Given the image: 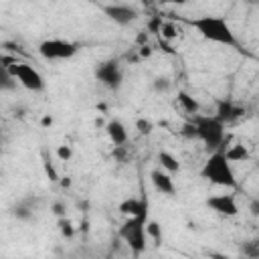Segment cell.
Segmentation results:
<instances>
[{"label":"cell","instance_id":"obj_21","mask_svg":"<svg viewBox=\"0 0 259 259\" xmlns=\"http://www.w3.org/2000/svg\"><path fill=\"white\" fill-rule=\"evenodd\" d=\"M170 79L168 77H156L154 81H152V89L156 91V93H166V91H170Z\"/></svg>","mask_w":259,"mask_h":259},{"label":"cell","instance_id":"obj_14","mask_svg":"<svg viewBox=\"0 0 259 259\" xmlns=\"http://www.w3.org/2000/svg\"><path fill=\"white\" fill-rule=\"evenodd\" d=\"M176 105H178L184 113H188L190 117L196 115V113H200V103H198V99H196L194 95H190L188 91H184V89H180V91L176 93Z\"/></svg>","mask_w":259,"mask_h":259},{"label":"cell","instance_id":"obj_25","mask_svg":"<svg viewBox=\"0 0 259 259\" xmlns=\"http://www.w3.org/2000/svg\"><path fill=\"white\" fill-rule=\"evenodd\" d=\"M45 172H47V176H49V180H57V178H59V174H57V170L53 168V164H51V160H45Z\"/></svg>","mask_w":259,"mask_h":259},{"label":"cell","instance_id":"obj_6","mask_svg":"<svg viewBox=\"0 0 259 259\" xmlns=\"http://www.w3.org/2000/svg\"><path fill=\"white\" fill-rule=\"evenodd\" d=\"M79 53V45L67 38H45L38 42V55L45 61H69Z\"/></svg>","mask_w":259,"mask_h":259},{"label":"cell","instance_id":"obj_4","mask_svg":"<svg viewBox=\"0 0 259 259\" xmlns=\"http://www.w3.org/2000/svg\"><path fill=\"white\" fill-rule=\"evenodd\" d=\"M2 67H6V69L12 73V77L18 81L20 87H24V89H28V91H32V93L45 91V87H47L45 77H42V73H40L36 67H32L30 63L18 61L16 57H10V59L4 57V59H2Z\"/></svg>","mask_w":259,"mask_h":259},{"label":"cell","instance_id":"obj_23","mask_svg":"<svg viewBox=\"0 0 259 259\" xmlns=\"http://www.w3.org/2000/svg\"><path fill=\"white\" fill-rule=\"evenodd\" d=\"M57 158H59L61 162H69V160L73 158V148H71V146H67V144L57 146Z\"/></svg>","mask_w":259,"mask_h":259},{"label":"cell","instance_id":"obj_24","mask_svg":"<svg viewBox=\"0 0 259 259\" xmlns=\"http://www.w3.org/2000/svg\"><path fill=\"white\" fill-rule=\"evenodd\" d=\"M160 32H162V36H164V38H170V40H172V38H176V30H174V26H172V24H164V22H162Z\"/></svg>","mask_w":259,"mask_h":259},{"label":"cell","instance_id":"obj_13","mask_svg":"<svg viewBox=\"0 0 259 259\" xmlns=\"http://www.w3.org/2000/svg\"><path fill=\"white\" fill-rule=\"evenodd\" d=\"M105 134L113 146H125L127 144V127L119 119H109L105 125Z\"/></svg>","mask_w":259,"mask_h":259},{"label":"cell","instance_id":"obj_29","mask_svg":"<svg viewBox=\"0 0 259 259\" xmlns=\"http://www.w3.org/2000/svg\"><path fill=\"white\" fill-rule=\"evenodd\" d=\"M243 2H245L247 6H253V8H255V6H259V0H243Z\"/></svg>","mask_w":259,"mask_h":259},{"label":"cell","instance_id":"obj_8","mask_svg":"<svg viewBox=\"0 0 259 259\" xmlns=\"http://www.w3.org/2000/svg\"><path fill=\"white\" fill-rule=\"evenodd\" d=\"M101 12L117 26H130L132 22L138 20V10L130 4H123V2H109V4H103L101 6Z\"/></svg>","mask_w":259,"mask_h":259},{"label":"cell","instance_id":"obj_30","mask_svg":"<svg viewBox=\"0 0 259 259\" xmlns=\"http://www.w3.org/2000/svg\"><path fill=\"white\" fill-rule=\"evenodd\" d=\"M140 2H142V4H150V0H140Z\"/></svg>","mask_w":259,"mask_h":259},{"label":"cell","instance_id":"obj_7","mask_svg":"<svg viewBox=\"0 0 259 259\" xmlns=\"http://www.w3.org/2000/svg\"><path fill=\"white\" fill-rule=\"evenodd\" d=\"M93 75H95V81L109 91H117L123 85V67L117 59L99 61L93 69Z\"/></svg>","mask_w":259,"mask_h":259},{"label":"cell","instance_id":"obj_27","mask_svg":"<svg viewBox=\"0 0 259 259\" xmlns=\"http://www.w3.org/2000/svg\"><path fill=\"white\" fill-rule=\"evenodd\" d=\"M251 214L253 217H259V200H253L251 202Z\"/></svg>","mask_w":259,"mask_h":259},{"label":"cell","instance_id":"obj_16","mask_svg":"<svg viewBox=\"0 0 259 259\" xmlns=\"http://www.w3.org/2000/svg\"><path fill=\"white\" fill-rule=\"evenodd\" d=\"M12 217L18 221H32L34 219V204L30 198H24L12 206Z\"/></svg>","mask_w":259,"mask_h":259},{"label":"cell","instance_id":"obj_19","mask_svg":"<svg viewBox=\"0 0 259 259\" xmlns=\"http://www.w3.org/2000/svg\"><path fill=\"white\" fill-rule=\"evenodd\" d=\"M146 233H148V239H152L156 245H160L162 243V227H160V223L158 221H152V219H148V223H146Z\"/></svg>","mask_w":259,"mask_h":259},{"label":"cell","instance_id":"obj_22","mask_svg":"<svg viewBox=\"0 0 259 259\" xmlns=\"http://www.w3.org/2000/svg\"><path fill=\"white\" fill-rule=\"evenodd\" d=\"M59 231H61V235L63 237H73V233H75V229H73V223L69 221V219H65V217H61L59 219Z\"/></svg>","mask_w":259,"mask_h":259},{"label":"cell","instance_id":"obj_31","mask_svg":"<svg viewBox=\"0 0 259 259\" xmlns=\"http://www.w3.org/2000/svg\"><path fill=\"white\" fill-rule=\"evenodd\" d=\"M257 115H259V113H257Z\"/></svg>","mask_w":259,"mask_h":259},{"label":"cell","instance_id":"obj_26","mask_svg":"<svg viewBox=\"0 0 259 259\" xmlns=\"http://www.w3.org/2000/svg\"><path fill=\"white\" fill-rule=\"evenodd\" d=\"M53 212L61 219V217H65V206H63L61 202H55V204H53Z\"/></svg>","mask_w":259,"mask_h":259},{"label":"cell","instance_id":"obj_3","mask_svg":"<svg viewBox=\"0 0 259 259\" xmlns=\"http://www.w3.org/2000/svg\"><path fill=\"white\" fill-rule=\"evenodd\" d=\"M190 123L194 125V134L196 138L206 146L208 152H214L219 148L225 146V123L217 117V115H202L196 113L190 117Z\"/></svg>","mask_w":259,"mask_h":259},{"label":"cell","instance_id":"obj_1","mask_svg":"<svg viewBox=\"0 0 259 259\" xmlns=\"http://www.w3.org/2000/svg\"><path fill=\"white\" fill-rule=\"evenodd\" d=\"M188 24L208 42H214V45H223V47H231V49H237L239 47V40L229 24V20L225 16H219V14H200L196 18H190Z\"/></svg>","mask_w":259,"mask_h":259},{"label":"cell","instance_id":"obj_18","mask_svg":"<svg viewBox=\"0 0 259 259\" xmlns=\"http://www.w3.org/2000/svg\"><path fill=\"white\" fill-rule=\"evenodd\" d=\"M16 85H18V81L12 77V73L6 67H2L0 69V89L2 91H16Z\"/></svg>","mask_w":259,"mask_h":259},{"label":"cell","instance_id":"obj_9","mask_svg":"<svg viewBox=\"0 0 259 259\" xmlns=\"http://www.w3.org/2000/svg\"><path fill=\"white\" fill-rule=\"evenodd\" d=\"M204 204H206V208H208V210H212L214 214L225 217V219H233V217H237V214H239L237 198H235L233 194H227V192L208 196V198L204 200Z\"/></svg>","mask_w":259,"mask_h":259},{"label":"cell","instance_id":"obj_2","mask_svg":"<svg viewBox=\"0 0 259 259\" xmlns=\"http://www.w3.org/2000/svg\"><path fill=\"white\" fill-rule=\"evenodd\" d=\"M200 178L208 180L210 184L225 186V188H237V176L233 170V162L227 158V146L210 152V156L204 160L200 168Z\"/></svg>","mask_w":259,"mask_h":259},{"label":"cell","instance_id":"obj_28","mask_svg":"<svg viewBox=\"0 0 259 259\" xmlns=\"http://www.w3.org/2000/svg\"><path fill=\"white\" fill-rule=\"evenodd\" d=\"M166 2H170V4H174V6H184V4H188L190 0H166Z\"/></svg>","mask_w":259,"mask_h":259},{"label":"cell","instance_id":"obj_10","mask_svg":"<svg viewBox=\"0 0 259 259\" xmlns=\"http://www.w3.org/2000/svg\"><path fill=\"white\" fill-rule=\"evenodd\" d=\"M150 182H152L154 190L164 194V196H174L176 194V184H174L172 174L162 170V168H156V170L150 172Z\"/></svg>","mask_w":259,"mask_h":259},{"label":"cell","instance_id":"obj_17","mask_svg":"<svg viewBox=\"0 0 259 259\" xmlns=\"http://www.w3.org/2000/svg\"><path fill=\"white\" fill-rule=\"evenodd\" d=\"M227 158L235 164V162H247V160L251 158V154H249V148H247V146H243V144H233V146L227 148Z\"/></svg>","mask_w":259,"mask_h":259},{"label":"cell","instance_id":"obj_11","mask_svg":"<svg viewBox=\"0 0 259 259\" xmlns=\"http://www.w3.org/2000/svg\"><path fill=\"white\" fill-rule=\"evenodd\" d=\"M148 198L146 196H130L119 202L117 210L123 217H148Z\"/></svg>","mask_w":259,"mask_h":259},{"label":"cell","instance_id":"obj_20","mask_svg":"<svg viewBox=\"0 0 259 259\" xmlns=\"http://www.w3.org/2000/svg\"><path fill=\"white\" fill-rule=\"evenodd\" d=\"M136 130L142 134V136H150L154 132V121L148 119V117H138L136 119Z\"/></svg>","mask_w":259,"mask_h":259},{"label":"cell","instance_id":"obj_15","mask_svg":"<svg viewBox=\"0 0 259 259\" xmlns=\"http://www.w3.org/2000/svg\"><path fill=\"white\" fill-rule=\"evenodd\" d=\"M156 160H158V164H160L162 170H166V172H170V174L180 172V162H178V158H176L172 152H168V150H160Z\"/></svg>","mask_w":259,"mask_h":259},{"label":"cell","instance_id":"obj_12","mask_svg":"<svg viewBox=\"0 0 259 259\" xmlns=\"http://www.w3.org/2000/svg\"><path fill=\"white\" fill-rule=\"evenodd\" d=\"M243 113H245V107L237 105V103L231 101V99H219V101H217L214 115H217L225 125L231 123V121H235V119H239Z\"/></svg>","mask_w":259,"mask_h":259},{"label":"cell","instance_id":"obj_5","mask_svg":"<svg viewBox=\"0 0 259 259\" xmlns=\"http://www.w3.org/2000/svg\"><path fill=\"white\" fill-rule=\"evenodd\" d=\"M146 223H148V217H125V221L117 231L119 239L130 247L134 255H142L146 251V241H148Z\"/></svg>","mask_w":259,"mask_h":259}]
</instances>
